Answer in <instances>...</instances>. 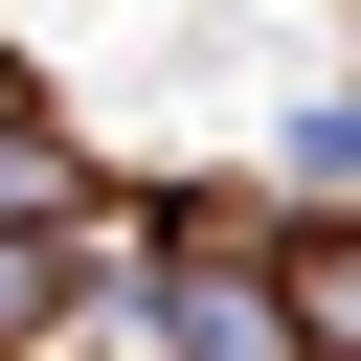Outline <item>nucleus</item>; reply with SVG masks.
Wrapping results in <instances>:
<instances>
[{
  "mask_svg": "<svg viewBox=\"0 0 361 361\" xmlns=\"http://www.w3.org/2000/svg\"><path fill=\"white\" fill-rule=\"evenodd\" d=\"M293 180H361V90H316V113H293Z\"/></svg>",
  "mask_w": 361,
  "mask_h": 361,
  "instance_id": "nucleus-3",
  "label": "nucleus"
},
{
  "mask_svg": "<svg viewBox=\"0 0 361 361\" xmlns=\"http://www.w3.org/2000/svg\"><path fill=\"white\" fill-rule=\"evenodd\" d=\"M158 361H293V293L226 248H158Z\"/></svg>",
  "mask_w": 361,
  "mask_h": 361,
  "instance_id": "nucleus-1",
  "label": "nucleus"
},
{
  "mask_svg": "<svg viewBox=\"0 0 361 361\" xmlns=\"http://www.w3.org/2000/svg\"><path fill=\"white\" fill-rule=\"evenodd\" d=\"M271 293H293V361H361V248H293Z\"/></svg>",
  "mask_w": 361,
  "mask_h": 361,
  "instance_id": "nucleus-2",
  "label": "nucleus"
}]
</instances>
